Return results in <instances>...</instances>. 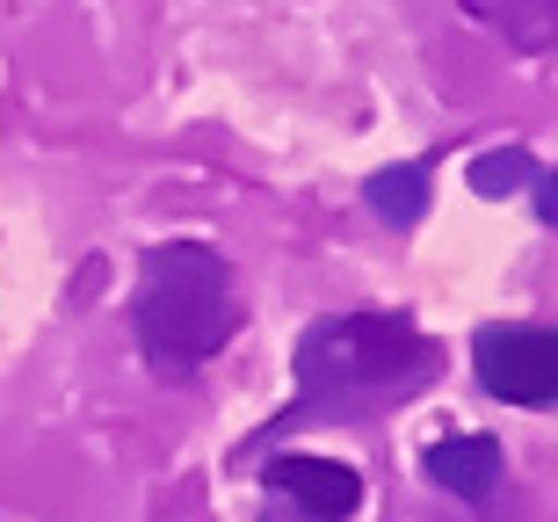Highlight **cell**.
<instances>
[{"mask_svg":"<svg viewBox=\"0 0 558 522\" xmlns=\"http://www.w3.org/2000/svg\"><path fill=\"white\" fill-rule=\"evenodd\" d=\"M428 371V341L407 313H341L298 341V414H377Z\"/></svg>","mask_w":558,"mask_h":522,"instance_id":"1","label":"cell"},{"mask_svg":"<svg viewBox=\"0 0 558 522\" xmlns=\"http://www.w3.org/2000/svg\"><path fill=\"white\" fill-rule=\"evenodd\" d=\"M131 327L153 371H196L232 341L240 305H232V269L210 240H167L145 254Z\"/></svg>","mask_w":558,"mask_h":522,"instance_id":"2","label":"cell"},{"mask_svg":"<svg viewBox=\"0 0 558 522\" xmlns=\"http://www.w3.org/2000/svg\"><path fill=\"white\" fill-rule=\"evenodd\" d=\"M472 371L508 406H558V327H486Z\"/></svg>","mask_w":558,"mask_h":522,"instance_id":"3","label":"cell"},{"mask_svg":"<svg viewBox=\"0 0 558 522\" xmlns=\"http://www.w3.org/2000/svg\"><path fill=\"white\" fill-rule=\"evenodd\" d=\"M269 494H283L305 522H349L355 508H363L355 464L312 458V450H283V458H269Z\"/></svg>","mask_w":558,"mask_h":522,"instance_id":"4","label":"cell"},{"mask_svg":"<svg viewBox=\"0 0 558 522\" xmlns=\"http://www.w3.org/2000/svg\"><path fill=\"white\" fill-rule=\"evenodd\" d=\"M421 472H428L442 494H457V501H486L500 486V442L494 436H450V442H435L428 458H421Z\"/></svg>","mask_w":558,"mask_h":522,"instance_id":"5","label":"cell"},{"mask_svg":"<svg viewBox=\"0 0 558 522\" xmlns=\"http://www.w3.org/2000/svg\"><path fill=\"white\" fill-rule=\"evenodd\" d=\"M486 29L515 44V51H551L558 44V0H464Z\"/></svg>","mask_w":558,"mask_h":522,"instance_id":"6","label":"cell"},{"mask_svg":"<svg viewBox=\"0 0 558 522\" xmlns=\"http://www.w3.org/2000/svg\"><path fill=\"white\" fill-rule=\"evenodd\" d=\"M371 210L385 226H421V210H428V168H385L371 174Z\"/></svg>","mask_w":558,"mask_h":522,"instance_id":"7","label":"cell"},{"mask_svg":"<svg viewBox=\"0 0 558 522\" xmlns=\"http://www.w3.org/2000/svg\"><path fill=\"white\" fill-rule=\"evenodd\" d=\"M464 182H472L478 196H508V189L537 182V160H530L522 146H500V153H478L472 168H464Z\"/></svg>","mask_w":558,"mask_h":522,"instance_id":"8","label":"cell"},{"mask_svg":"<svg viewBox=\"0 0 558 522\" xmlns=\"http://www.w3.org/2000/svg\"><path fill=\"white\" fill-rule=\"evenodd\" d=\"M537 218L558 232V174H537Z\"/></svg>","mask_w":558,"mask_h":522,"instance_id":"9","label":"cell"}]
</instances>
